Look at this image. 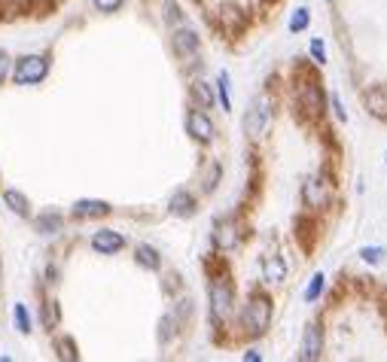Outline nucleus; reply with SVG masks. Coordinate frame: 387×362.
Here are the masks:
<instances>
[{
  "instance_id": "1",
  "label": "nucleus",
  "mask_w": 387,
  "mask_h": 362,
  "mask_svg": "<svg viewBox=\"0 0 387 362\" xmlns=\"http://www.w3.org/2000/svg\"><path fill=\"white\" fill-rule=\"evenodd\" d=\"M238 313V286L229 274V265H220L217 271H208V320L217 332L232 326Z\"/></svg>"
},
{
  "instance_id": "2",
  "label": "nucleus",
  "mask_w": 387,
  "mask_h": 362,
  "mask_svg": "<svg viewBox=\"0 0 387 362\" xmlns=\"http://www.w3.org/2000/svg\"><path fill=\"white\" fill-rule=\"evenodd\" d=\"M274 323V299L260 286L247 292V299L238 304V313L232 326H238V338L241 341H260Z\"/></svg>"
},
{
  "instance_id": "3",
  "label": "nucleus",
  "mask_w": 387,
  "mask_h": 362,
  "mask_svg": "<svg viewBox=\"0 0 387 362\" xmlns=\"http://www.w3.org/2000/svg\"><path fill=\"white\" fill-rule=\"evenodd\" d=\"M293 98H296V107L308 116V122H317V119H324L329 113L326 107L329 95L324 91V82H320L315 70H305L293 79Z\"/></svg>"
},
{
  "instance_id": "4",
  "label": "nucleus",
  "mask_w": 387,
  "mask_h": 362,
  "mask_svg": "<svg viewBox=\"0 0 387 362\" xmlns=\"http://www.w3.org/2000/svg\"><path fill=\"white\" fill-rule=\"evenodd\" d=\"M274 110H278V104H274L272 91H260V95L250 98V104L244 110V119H241V131L250 143H260L269 137L274 125Z\"/></svg>"
},
{
  "instance_id": "5",
  "label": "nucleus",
  "mask_w": 387,
  "mask_h": 362,
  "mask_svg": "<svg viewBox=\"0 0 387 362\" xmlns=\"http://www.w3.org/2000/svg\"><path fill=\"white\" fill-rule=\"evenodd\" d=\"M52 73V55L49 52H25L13 58V73H9V79H13V86L18 89H34L46 82V77Z\"/></svg>"
},
{
  "instance_id": "6",
  "label": "nucleus",
  "mask_w": 387,
  "mask_h": 362,
  "mask_svg": "<svg viewBox=\"0 0 387 362\" xmlns=\"http://www.w3.org/2000/svg\"><path fill=\"white\" fill-rule=\"evenodd\" d=\"M168 43H171V52H174V58L183 61V64H196L201 58V34L192 27L189 22H183L177 27H171V37H168Z\"/></svg>"
},
{
  "instance_id": "7",
  "label": "nucleus",
  "mask_w": 387,
  "mask_h": 362,
  "mask_svg": "<svg viewBox=\"0 0 387 362\" xmlns=\"http://www.w3.org/2000/svg\"><path fill=\"white\" fill-rule=\"evenodd\" d=\"M333 198H336V183H329L326 177H320V174H315V177H308L302 183V207L308 213L329 210L333 207Z\"/></svg>"
},
{
  "instance_id": "8",
  "label": "nucleus",
  "mask_w": 387,
  "mask_h": 362,
  "mask_svg": "<svg viewBox=\"0 0 387 362\" xmlns=\"http://www.w3.org/2000/svg\"><path fill=\"white\" fill-rule=\"evenodd\" d=\"M183 128H186L189 141L196 143V146L217 143V122L210 119L208 110H201V107H196V104H189L186 116H183Z\"/></svg>"
},
{
  "instance_id": "9",
  "label": "nucleus",
  "mask_w": 387,
  "mask_h": 362,
  "mask_svg": "<svg viewBox=\"0 0 387 362\" xmlns=\"http://www.w3.org/2000/svg\"><path fill=\"white\" fill-rule=\"evenodd\" d=\"M324 350H326V329H324V323H320V320L305 323L302 338H299L296 359L299 362H317V359H324Z\"/></svg>"
},
{
  "instance_id": "10",
  "label": "nucleus",
  "mask_w": 387,
  "mask_h": 362,
  "mask_svg": "<svg viewBox=\"0 0 387 362\" xmlns=\"http://www.w3.org/2000/svg\"><path fill=\"white\" fill-rule=\"evenodd\" d=\"M241 238H244V231L238 226L235 216H220L214 222V231H210V244H214V250L220 256L235 253V250L241 247Z\"/></svg>"
},
{
  "instance_id": "11",
  "label": "nucleus",
  "mask_w": 387,
  "mask_h": 362,
  "mask_svg": "<svg viewBox=\"0 0 387 362\" xmlns=\"http://www.w3.org/2000/svg\"><path fill=\"white\" fill-rule=\"evenodd\" d=\"M89 247H91V253H98V256H119L128 247V238L116 228H98V231H91Z\"/></svg>"
},
{
  "instance_id": "12",
  "label": "nucleus",
  "mask_w": 387,
  "mask_h": 362,
  "mask_svg": "<svg viewBox=\"0 0 387 362\" xmlns=\"http://www.w3.org/2000/svg\"><path fill=\"white\" fill-rule=\"evenodd\" d=\"M168 216L174 219H192L196 213L201 210V204H198V195L186 189V186H180V189H174L171 192V198H168Z\"/></svg>"
},
{
  "instance_id": "13",
  "label": "nucleus",
  "mask_w": 387,
  "mask_h": 362,
  "mask_svg": "<svg viewBox=\"0 0 387 362\" xmlns=\"http://www.w3.org/2000/svg\"><path fill=\"white\" fill-rule=\"evenodd\" d=\"M113 213V204L104 198H77L70 204V219L86 222V219H104Z\"/></svg>"
},
{
  "instance_id": "14",
  "label": "nucleus",
  "mask_w": 387,
  "mask_h": 362,
  "mask_svg": "<svg viewBox=\"0 0 387 362\" xmlns=\"http://www.w3.org/2000/svg\"><path fill=\"white\" fill-rule=\"evenodd\" d=\"M260 271L269 286H281V283H287V277H290V262L284 253H269V256H262Z\"/></svg>"
},
{
  "instance_id": "15",
  "label": "nucleus",
  "mask_w": 387,
  "mask_h": 362,
  "mask_svg": "<svg viewBox=\"0 0 387 362\" xmlns=\"http://www.w3.org/2000/svg\"><path fill=\"white\" fill-rule=\"evenodd\" d=\"M363 110L372 119L387 125V86L384 82H372V86L363 89Z\"/></svg>"
},
{
  "instance_id": "16",
  "label": "nucleus",
  "mask_w": 387,
  "mask_h": 362,
  "mask_svg": "<svg viewBox=\"0 0 387 362\" xmlns=\"http://www.w3.org/2000/svg\"><path fill=\"white\" fill-rule=\"evenodd\" d=\"M132 259H134V265L141 268V271H150V274H159L162 268H165V256H162V250L159 247H153V244H134L132 250Z\"/></svg>"
},
{
  "instance_id": "17",
  "label": "nucleus",
  "mask_w": 387,
  "mask_h": 362,
  "mask_svg": "<svg viewBox=\"0 0 387 362\" xmlns=\"http://www.w3.org/2000/svg\"><path fill=\"white\" fill-rule=\"evenodd\" d=\"M217 22H220V27H223V31H229V34H241L244 27H247V15H244L241 6H235L232 0H226V4L217 6Z\"/></svg>"
},
{
  "instance_id": "18",
  "label": "nucleus",
  "mask_w": 387,
  "mask_h": 362,
  "mask_svg": "<svg viewBox=\"0 0 387 362\" xmlns=\"http://www.w3.org/2000/svg\"><path fill=\"white\" fill-rule=\"evenodd\" d=\"M189 104L201 110H217V86L210 79H192L189 82Z\"/></svg>"
},
{
  "instance_id": "19",
  "label": "nucleus",
  "mask_w": 387,
  "mask_h": 362,
  "mask_svg": "<svg viewBox=\"0 0 387 362\" xmlns=\"http://www.w3.org/2000/svg\"><path fill=\"white\" fill-rule=\"evenodd\" d=\"M198 189L201 195H214L220 189V183H223V162L220 159H205L201 164V174H198Z\"/></svg>"
},
{
  "instance_id": "20",
  "label": "nucleus",
  "mask_w": 387,
  "mask_h": 362,
  "mask_svg": "<svg viewBox=\"0 0 387 362\" xmlns=\"http://www.w3.org/2000/svg\"><path fill=\"white\" fill-rule=\"evenodd\" d=\"M31 219H34V231L43 238H55L64 231V213H58V210H43Z\"/></svg>"
},
{
  "instance_id": "21",
  "label": "nucleus",
  "mask_w": 387,
  "mask_h": 362,
  "mask_svg": "<svg viewBox=\"0 0 387 362\" xmlns=\"http://www.w3.org/2000/svg\"><path fill=\"white\" fill-rule=\"evenodd\" d=\"M4 207H9L15 213L18 219H31L34 216V210H31V201H27V195L25 192H18V189H4Z\"/></svg>"
},
{
  "instance_id": "22",
  "label": "nucleus",
  "mask_w": 387,
  "mask_h": 362,
  "mask_svg": "<svg viewBox=\"0 0 387 362\" xmlns=\"http://www.w3.org/2000/svg\"><path fill=\"white\" fill-rule=\"evenodd\" d=\"M214 86H217V104H220V110H223V113H232V77H229V70H220L217 73Z\"/></svg>"
},
{
  "instance_id": "23",
  "label": "nucleus",
  "mask_w": 387,
  "mask_h": 362,
  "mask_svg": "<svg viewBox=\"0 0 387 362\" xmlns=\"http://www.w3.org/2000/svg\"><path fill=\"white\" fill-rule=\"evenodd\" d=\"M311 18H315V15H311V6H305V4L296 6L290 13V18H287V34H293V37L305 34L308 27H311Z\"/></svg>"
},
{
  "instance_id": "24",
  "label": "nucleus",
  "mask_w": 387,
  "mask_h": 362,
  "mask_svg": "<svg viewBox=\"0 0 387 362\" xmlns=\"http://www.w3.org/2000/svg\"><path fill=\"white\" fill-rule=\"evenodd\" d=\"M13 326H15L18 335H25V338L34 332V317H31V308H27L25 302L13 304Z\"/></svg>"
},
{
  "instance_id": "25",
  "label": "nucleus",
  "mask_w": 387,
  "mask_h": 362,
  "mask_svg": "<svg viewBox=\"0 0 387 362\" xmlns=\"http://www.w3.org/2000/svg\"><path fill=\"white\" fill-rule=\"evenodd\" d=\"M324 290H326V274L315 271L311 274V280L305 283V290H302V299H305V304H317L320 299H324Z\"/></svg>"
},
{
  "instance_id": "26",
  "label": "nucleus",
  "mask_w": 387,
  "mask_h": 362,
  "mask_svg": "<svg viewBox=\"0 0 387 362\" xmlns=\"http://www.w3.org/2000/svg\"><path fill=\"white\" fill-rule=\"evenodd\" d=\"M357 259H360L363 265H369V268H381L387 262V250L381 244H366L357 250Z\"/></svg>"
},
{
  "instance_id": "27",
  "label": "nucleus",
  "mask_w": 387,
  "mask_h": 362,
  "mask_svg": "<svg viewBox=\"0 0 387 362\" xmlns=\"http://www.w3.org/2000/svg\"><path fill=\"white\" fill-rule=\"evenodd\" d=\"M180 332H183V326L177 323V317H174V313L168 311V313H165V317L159 320V344H162V347H168L171 341L180 335Z\"/></svg>"
},
{
  "instance_id": "28",
  "label": "nucleus",
  "mask_w": 387,
  "mask_h": 362,
  "mask_svg": "<svg viewBox=\"0 0 387 362\" xmlns=\"http://www.w3.org/2000/svg\"><path fill=\"white\" fill-rule=\"evenodd\" d=\"M55 356L64 359V362H77V359H80V347H77V341H73L70 335L55 338Z\"/></svg>"
},
{
  "instance_id": "29",
  "label": "nucleus",
  "mask_w": 387,
  "mask_h": 362,
  "mask_svg": "<svg viewBox=\"0 0 387 362\" xmlns=\"http://www.w3.org/2000/svg\"><path fill=\"white\" fill-rule=\"evenodd\" d=\"M162 18L168 27H177V25L186 22V13H183V6L177 0H162Z\"/></svg>"
},
{
  "instance_id": "30",
  "label": "nucleus",
  "mask_w": 387,
  "mask_h": 362,
  "mask_svg": "<svg viewBox=\"0 0 387 362\" xmlns=\"http://www.w3.org/2000/svg\"><path fill=\"white\" fill-rule=\"evenodd\" d=\"M40 311H43V329H46V332H55V329H58V323H61L58 302H55V299H46V302L40 304Z\"/></svg>"
},
{
  "instance_id": "31",
  "label": "nucleus",
  "mask_w": 387,
  "mask_h": 362,
  "mask_svg": "<svg viewBox=\"0 0 387 362\" xmlns=\"http://www.w3.org/2000/svg\"><path fill=\"white\" fill-rule=\"evenodd\" d=\"M308 58H311L315 67H324V64L329 61L326 58V40H324V37H311V40H308Z\"/></svg>"
},
{
  "instance_id": "32",
  "label": "nucleus",
  "mask_w": 387,
  "mask_h": 362,
  "mask_svg": "<svg viewBox=\"0 0 387 362\" xmlns=\"http://www.w3.org/2000/svg\"><path fill=\"white\" fill-rule=\"evenodd\" d=\"M326 107L333 110V116H336L338 125H348V110H345V101H342V95H338V91H329Z\"/></svg>"
},
{
  "instance_id": "33",
  "label": "nucleus",
  "mask_w": 387,
  "mask_h": 362,
  "mask_svg": "<svg viewBox=\"0 0 387 362\" xmlns=\"http://www.w3.org/2000/svg\"><path fill=\"white\" fill-rule=\"evenodd\" d=\"M89 4L101 15H113V13H119V9L125 6V0H89Z\"/></svg>"
},
{
  "instance_id": "34",
  "label": "nucleus",
  "mask_w": 387,
  "mask_h": 362,
  "mask_svg": "<svg viewBox=\"0 0 387 362\" xmlns=\"http://www.w3.org/2000/svg\"><path fill=\"white\" fill-rule=\"evenodd\" d=\"M9 73H13V55L6 49H0V86L9 79Z\"/></svg>"
},
{
  "instance_id": "35",
  "label": "nucleus",
  "mask_w": 387,
  "mask_h": 362,
  "mask_svg": "<svg viewBox=\"0 0 387 362\" xmlns=\"http://www.w3.org/2000/svg\"><path fill=\"white\" fill-rule=\"evenodd\" d=\"M265 359V354H262V347H256V344H250L241 354V362H262Z\"/></svg>"
},
{
  "instance_id": "36",
  "label": "nucleus",
  "mask_w": 387,
  "mask_h": 362,
  "mask_svg": "<svg viewBox=\"0 0 387 362\" xmlns=\"http://www.w3.org/2000/svg\"><path fill=\"white\" fill-rule=\"evenodd\" d=\"M384 164H387V150H384Z\"/></svg>"
},
{
  "instance_id": "37",
  "label": "nucleus",
  "mask_w": 387,
  "mask_h": 362,
  "mask_svg": "<svg viewBox=\"0 0 387 362\" xmlns=\"http://www.w3.org/2000/svg\"><path fill=\"white\" fill-rule=\"evenodd\" d=\"M326 4H336V0H326Z\"/></svg>"
},
{
  "instance_id": "38",
  "label": "nucleus",
  "mask_w": 387,
  "mask_h": 362,
  "mask_svg": "<svg viewBox=\"0 0 387 362\" xmlns=\"http://www.w3.org/2000/svg\"><path fill=\"white\" fill-rule=\"evenodd\" d=\"M0 210H4V207H0Z\"/></svg>"
}]
</instances>
